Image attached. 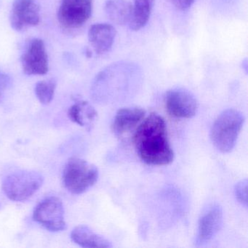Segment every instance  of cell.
Returning <instances> with one entry per match:
<instances>
[{"label": "cell", "instance_id": "1", "mask_svg": "<svg viewBox=\"0 0 248 248\" xmlns=\"http://www.w3.org/2000/svg\"><path fill=\"white\" fill-rule=\"evenodd\" d=\"M167 132L165 120L157 114H151L139 124L134 143L138 155L145 163L163 166L173 161V151Z\"/></svg>", "mask_w": 248, "mask_h": 248}, {"label": "cell", "instance_id": "2", "mask_svg": "<svg viewBox=\"0 0 248 248\" xmlns=\"http://www.w3.org/2000/svg\"><path fill=\"white\" fill-rule=\"evenodd\" d=\"M245 123V117L236 109L223 111L215 120L210 137L215 147L223 152H230L236 144Z\"/></svg>", "mask_w": 248, "mask_h": 248}, {"label": "cell", "instance_id": "3", "mask_svg": "<svg viewBox=\"0 0 248 248\" xmlns=\"http://www.w3.org/2000/svg\"><path fill=\"white\" fill-rule=\"evenodd\" d=\"M98 178V168L79 158L69 159L63 170V185L74 194H81L88 191L96 183Z\"/></svg>", "mask_w": 248, "mask_h": 248}, {"label": "cell", "instance_id": "4", "mask_svg": "<svg viewBox=\"0 0 248 248\" xmlns=\"http://www.w3.org/2000/svg\"><path fill=\"white\" fill-rule=\"evenodd\" d=\"M43 177L32 170H19L8 175L2 183L5 195L15 202L28 200L42 186Z\"/></svg>", "mask_w": 248, "mask_h": 248}, {"label": "cell", "instance_id": "5", "mask_svg": "<svg viewBox=\"0 0 248 248\" xmlns=\"http://www.w3.org/2000/svg\"><path fill=\"white\" fill-rule=\"evenodd\" d=\"M92 12L93 0H62L58 21L63 30H78L86 24Z\"/></svg>", "mask_w": 248, "mask_h": 248}, {"label": "cell", "instance_id": "6", "mask_svg": "<svg viewBox=\"0 0 248 248\" xmlns=\"http://www.w3.org/2000/svg\"><path fill=\"white\" fill-rule=\"evenodd\" d=\"M33 219L50 232H62L66 228L64 207L60 199L50 197L39 203L33 213Z\"/></svg>", "mask_w": 248, "mask_h": 248}, {"label": "cell", "instance_id": "7", "mask_svg": "<svg viewBox=\"0 0 248 248\" xmlns=\"http://www.w3.org/2000/svg\"><path fill=\"white\" fill-rule=\"evenodd\" d=\"M164 101L168 112L177 118H191L195 116L198 110V102L194 95L182 88L168 91Z\"/></svg>", "mask_w": 248, "mask_h": 248}, {"label": "cell", "instance_id": "8", "mask_svg": "<svg viewBox=\"0 0 248 248\" xmlns=\"http://www.w3.org/2000/svg\"><path fill=\"white\" fill-rule=\"evenodd\" d=\"M40 8L35 0H14L10 14L11 27L17 31H24L38 25Z\"/></svg>", "mask_w": 248, "mask_h": 248}, {"label": "cell", "instance_id": "9", "mask_svg": "<svg viewBox=\"0 0 248 248\" xmlns=\"http://www.w3.org/2000/svg\"><path fill=\"white\" fill-rule=\"evenodd\" d=\"M21 62L26 75H46L49 70L48 56L43 40H31L21 56Z\"/></svg>", "mask_w": 248, "mask_h": 248}, {"label": "cell", "instance_id": "10", "mask_svg": "<svg viewBox=\"0 0 248 248\" xmlns=\"http://www.w3.org/2000/svg\"><path fill=\"white\" fill-rule=\"evenodd\" d=\"M223 210L218 204L209 205L202 213L198 223L196 245L202 246L213 239L221 229Z\"/></svg>", "mask_w": 248, "mask_h": 248}, {"label": "cell", "instance_id": "11", "mask_svg": "<svg viewBox=\"0 0 248 248\" xmlns=\"http://www.w3.org/2000/svg\"><path fill=\"white\" fill-rule=\"evenodd\" d=\"M115 29L111 24L101 23L91 26L88 31V40L94 51L104 54L111 50L115 40Z\"/></svg>", "mask_w": 248, "mask_h": 248}, {"label": "cell", "instance_id": "12", "mask_svg": "<svg viewBox=\"0 0 248 248\" xmlns=\"http://www.w3.org/2000/svg\"><path fill=\"white\" fill-rule=\"evenodd\" d=\"M146 111L139 107H127L119 110L111 124L113 133L122 136L139 125L145 118Z\"/></svg>", "mask_w": 248, "mask_h": 248}, {"label": "cell", "instance_id": "13", "mask_svg": "<svg viewBox=\"0 0 248 248\" xmlns=\"http://www.w3.org/2000/svg\"><path fill=\"white\" fill-rule=\"evenodd\" d=\"M73 242L83 248H112L111 242L85 225L76 226L71 233Z\"/></svg>", "mask_w": 248, "mask_h": 248}, {"label": "cell", "instance_id": "14", "mask_svg": "<svg viewBox=\"0 0 248 248\" xmlns=\"http://www.w3.org/2000/svg\"><path fill=\"white\" fill-rule=\"evenodd\" d=\"M108 19L117 25L129 24L133 15V4L127 0H107L104 6Z\"/></svg>", "mask_w": 248, "mask_h": 248}, {"label": "cell", "instance_id": "15", "mask_svg": "<svg viewBox=\"0 0 248 248\" xmlns=\"http://www.w3.org/2000/svg\"><path fill=\"white\" fill-rule=\"evenodd\" d=\"M68 116L73 123L85 127L87 130H91L96 121L98 114L89 103L80 101L75 103L69 108Z\"/></svg>", "mask_w": 248, "mask_h": 248}, {"label": "cell", "instance_id": "16", "mask_svg": "<svg viewBox=\"0 0 248 248\" xmlns=\"http://www.w3.org/2000/svg\"><path fill=\"white\" fill-rule=\"evenodd\" d=\"M155 0H133V15L129 26L133 31H139L147 24Z\"/></svg>", "mask_w": 248, "mask_h": 248}, {"label": "cell", "instance_id": "17", "mask_svg": "<svg viewBox=\"0 0 248 248\" xmlns=\"http://www.w3.org/2000/svg\"><path fill=\"white\" fill-rule=\"evenodd\" d=\"M56 79L40 81L35 86V94L41 104L47 105L51 102L56 89Z\"/></svg>", "mask_w": 248, "mask_h": 248}, {"label": "cell", "instance_id": "18", "mask_svg": "<svg viewBox=\"0 0 248 248\" xmlns=\"http://www.w3.org/2000/svg\"><path fill=\"white\" fill-rule=\"evenodd\" d=\"M235 197L239 202L248 206V180L244 179L236 184L234 188Z\"/></svg>", "mask_w": 248, "mask_h": 248}, {"label": "cell", "instance_id": "19", "mask_svg": "<svg viewBox=\"0 0 248 248\" xmlns=\"http://www.w3.org/2000/svg\"><path fill=\"white\" fill-rule=\"evenodd\" d=\"M12 85V79L9 75L4 72H0V101L5 96L7 91L11 88Z\"/></svg>", "mask_w": 248, "mask_h": 248}, {"label": "cell", "instance_id": "20", "mask_svg": "<svg viewBox=\"0 0 248 248\" xmlns=\"http://www.w3.org/2000/svg\"><path fill=\"white\" fill-rule=\"evenodd\" d=\"M168 1L175 8L182 11L189 9L194 2V0H168Z\"/></svg>", "mask_w": 248, "mask_h": 248}]
</instances>
